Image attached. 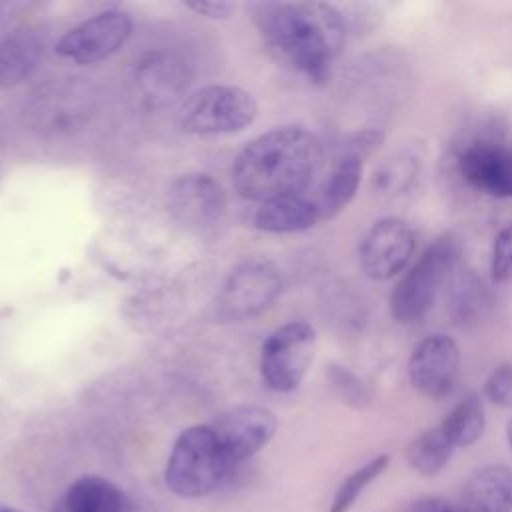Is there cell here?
<instances>
[{
	"instance_id": "23",
	"label": "cell",
	"mask_w": 512,
	"mask_h": 512,
	"mask_svg": "<svg viewBox=\"0 0 512 512\" xmlns=\"http://www.w3.org/2000/svg\"><path fill=\"white\" fill-rule=\"evenodd\" d=\"M142 84L152 98H166L182 88V74L170 62L150 60L142 66Z\"/></svg>"
},
{
	"instance_id": "18",
	"label": "cell",
	"mask_w": 512,
	"mask_h": 512,
	"mask_svg": "<svg viewBox=\"0 0 512 512\" xmlns=\"http://www.w3.org/2000/svg\"><path fill=\"white\" fill-rule=\"evenodd\" d=\"M42 58V44L32 32H14L0 42V88L28 80Z\"/></svg>"
},
{
	"instance_id": "10",
	"label": "cell",
	"mask_w": 512,
	"mask_h": 512,
	"mask_svg": "<svg viewBox=\"0 0 512 512\" xmlns=\"http://www.w3.org/2000/svg\"><path fill=\"white\" fill-rule=\"evenodd\" d=\"M276 426L274 412L254 404L228 408L210 424L230 468L260 452L272 440Z\"/></svg>"
},
{
	"instance_id": "2",
	"label": "cell",
	"mask_w": 512,
	"mask_h": 512,
	"mask_svg": "<svg viewBox=\"0 0 512 512\" xmlns=\"http://www.w3.org/2000/svg\"><path fill=\"white\" fill-rule=\"evenodd\" d=\"M324 162L316 134L300 126H280L248 142L234 160L232 180L242 198L272 200L302 194Z\"/></svg>"
},
{
	"instance_id": "20",
	"label": "cell",
	"mask_w": 512,
	"mask_h": 512,
	"mask_svg": "<svg viewBox=\"0 0 512 512\" xmlns=\"http://www.w3.org/2000/svg\"><path fill=\"white\" fill-rule=\"evenodd\" d=\"M454 452V446L444 436L440 426L428 428L418 434L406 448L408 466L420 476H436L446 468Z\"/></svg>"
},
{
	"instance_id": "16",
	"label": "cell",
	"mask_w": 512,
	"mask_h": 512,
	"mask_svg": "<svg viewBox=\"0 0 512 512\" xmlns=\"http://www.w3.org/2000/svg\"><path fill=\"white\" fill-rule=\"evenodd\" d=\"M462 512H512V470L504 464L474 470L462 490Z\"/></svg>"
},
{
	"instance_id": "3",
	"label": "cell",
	"mask_w": 512,
	"mask_h": 512,
	"mask_svg": "<svg viewBox=\"0 0 512 512\" xmlns=\"http://www.w3.org/2000/svg\"><path fill=\"white\" fill-rule=\"evenodd\" d=\"M462 258V242L448 232L438 236L396 282L390 294V314L398 324L420 322L434 306L440 290L448 286Z\"/></svg>"
},
{
	"instance_id": "30",
	"label": "cell",
	"mask_w": 512,
	"mask_h": 512,
	"mask_svg": "<svg viewBox=\"0 0 512 512\" xmlns=\"http://www.w3.org/2000/svg\"><path fill=\"white\" fill-rule=\"evenodd\" d=\"M416 512H456V510H452L448 504L440 500H428V502H420Z\"/></svg>"
},
{
	"instance_id": "29",
	"label": "cell",
	"mask_w": 512,
	"mask_h": 512,
	"mask_svg": "<svg viewBox=\"0 0 512 512\" xmlns=\"http://www.w3.org/2000/svg\"><path fill=\"white\" fill-rule=\"evenodd\" d=\"M186 6L190 10H194L200 16H206L210 20H222L228 18L234 10V6L230 2L224 0H188Z\"/></svg>"
},
{
	"instance_id": "31",
	"label": "cell",
	"mask_w": 512,
	"mask_h": 512,
	"mask_svg": "<svg viewBox=\"0 0 512 512\" xmlns=\"http://www.w3.org/2000/svg\"><path fill=\"white\" fill-rule=\"evenodd\" d=\"M506 440H508V446L512 450V420L506 424Z\"/></svg>"
},
{
	"instance_id": "17",
	"label": "cell",
	"mask_w": 512,
	"mask_h": 512,
	"mask_svg": "<svg viewBox=\"0 0 512 512\" xmlns=\"http://www.w3.org/2000/svg\"><path fill=\"white\" fill-rule=\"evenodd\" d=\"M318 220L320 218L312 198H306L304 194L264 200L254 214L256 228L270 234L302 232L312 228Z\"/></svg>"
},
{
	"instance_id": "26",
	"label": "cell",
	"mask_w": 512,
	"mask_h": 512,
	"mask_svg": "<svg viewBox=\"0 0 512 512\" xmlns=\"http://www.w3.org/2000/svg\"><path fill=\"white\" fill-rule=\"evenodd\" d=\"M484 396L502 408H512V364L496 366L484 380Z\"/></svg>"
},
{
	"instance_id": "19",
	"label": "cell",
	"mask_w": 512,
	"mask_h": 512,
	"mask_svg": "<svg viewBox=\"0 0 512 512\" xmlns=\"http://www.w3.org/2000/svg\"><path fill=\"white\" fill-rule=\"evenodd\" d=\"M454 448H466L480 440L486 428V414L478 394H466L438 424Z\"/></svg>"
},
{
	"instance_id": "25",
	"label": "cell",
	"mask_w": 512,
	"mask_h": 512,
	"mask_svg": "<svg viewBox=\"0 0 512 512\" xmlns=\"http://www.w3.org/2000/svg\"><path fill=\"white\" fill-rule=\"evenodd\" d=\"M490 274L494 282H506L512 278V222L506 224L494 238Z\"/></svg>"
},
{
	"instance_id": "21",
	"label": "cell",
	"mask_w": 512,
	"mask_h": 512,
	"mask_svg": "<svg viewBox=\"0 0 512 512\" xmlns=\"http://www.w3.org/2000/svg\"><path fill=\"white\" fill-rule=\"evenodd\" d=\"M446 290H448L450 314L456 322L474 320L486 304V290L480 278L474 274V270L462 266V262L452 272Z\"/></svg>"
},
{
	"instance_id": "5",
	"label": "cell",
	"mask_w": 512,
	"mask_h": 512,
	"mask_svg": "<svg viewBox=\"0 0 512 512\" xmlns=\"http://www.w3.org/2000/svg\"><path fill=\"white\" fill-rule=\"evenodd\" d=\"M254 96L238 86L212 84L196 90L180 108V126L190 134L216 136L244 130L256 118Z\"/></svg>"
},
{
	"instance_id": "27",
	"label": "cell",
	"mask_w": 512,
	"mask_h": 512,
	"mask_svg": "<svg viewBox=\"0 0 512 512\" xmlns=\"http://www.w3.org/2000/svg\"><path fill=\"white\" fill-rule=\"evenodd\" d=\"M404 176H414V164L412 158H398L394 162H390L386 168H382V172L378 174V182H380V190H392L398 192L402 190L410 180Z\"/></svg>"
},
{
	"instance_id": "4",
	"label": "cell",
	"mask_w": 512,
	"mask_h": 512,
	"mask_svg": "<svg viewBox=\"0 0 512 512\" xmlns=\"http://www.w3.org/2000/svg\"><path fill=\"white\" fill-rule=\"evenodd\" d=\"M230 470L214 430L196 424L176 438L166 462L164 484L180 498H202L212 494Z\"/></svg>"
},
{
	"instance_id": "14",
	"label": "cell",
	"mask_w": 512,
	"mask_h": 512,
	"mask_svg": "<svg viewBox=\"0 0 512 512\" xmlns=\"http://www.w3.org/2000/svg\"><path fill=\"white\" fill-rule=\"evenodd\" d=\"M362 170L364 158L356 152L340 148V154L334 160L328 176L322 180L316 194L312 196L320 220L334 218L350 204L362 182Z\"/></svg>"
},
{
	"instance_id": "8",
	"label": "cell",
	"mask_w": 512,
	"mask_h": 512,
	"mask_svg": "<svg viewBox=\"0 0 512 512\" xmlns=\"http://www.w3.org/2000/svg\"><path fill=\"white\" fill-rule=\"evenodd\" d=\"M414 250V228L402 218L386 216L376 220L362 236L358 246V262L370 280L384 282L406 270Z\"/></svg>"
},
{
	"instance_id": "7",
	"label": "cell",
	"mask_w": 512,
	"mask_h": 512,
	"mask_svg": "<svg viewBox=\"0 0 512 512\" xmlns=\"http://www.w3.org/2000/svg\"><path fill=\"white\" fill-rule=\"evenodd\" d=\"M282 292L278 268L262 258H250L238 264L226 278L218 296L216 312L224 320L240 322L258 316Z\"/></svg>"
},
{
	"instance_id": "28",
	"label": "cell",
	"mask_w": 512,
	"mask_h": 512,
	"mask_svg": "<svg viewBox=\"0 0 512 512\" xmlns=\"http://www.w3.org/2000/svg\"><path fill=\"white\" fill-rule=\"evenodd\" d=\"M384 138H386V134L380 128H362V130H356V132L348 134L340 148H346V150L356 152L362 158H366L382 146Z\"/></svg>"
},
{
	"instance_id": "15",
	"label": "cell",
	"mask_w": 512,
	"mask_h": 512,
	"mask_svg": "<svg viewBox=\"0 0 512 512\" xmlns=\"http://www.w3.org/2000/svg\"><path fill=\"white\" fill-rule=\"evenodd\" d=\"M52 512H130V498L112 480L86 474L64 490Z\"/></svg>"
},
{
	"instance_id": "24",
	"label": "cell",
	"mask_w": 512,
	"mask_h": 512,
	"mask_svg": "<svg viewBox=\"0 0 512 512\" xmlns=\"http://www.w3.org/2000/svg\"><path fill=\"white\" fill-rule=\"evenodd\" d=\"M330 374V384L334 386V390L338 392V396L354 408H364L370 404L372 398V390L368 386L366 380H362L358 374L350 372L344 366H330L328 370Z\"/></svg>"
},
{
	"instance_id": "13",
	"label": "cell",
	"mask_w": 512,
	"mask_h": 512,
	"mask_svg": "<svg viewBox=\"0 0 512 512\" xmlns=\"http://www.w3.org/2000/svg\"><path fill=\"white\" fill-rule=\"evenodd\" d=\"M172 212L190 226L220 222L226 206L222 186L208 174H184L170 188Z\"/></svg>"
},
{
	"instance_id": "33",
	"label": "cell",
	"mask_w": 512,
	"mask_h": 512,
	"mask_svg": "<svg viewBox=\"0 0 512 512\" xmlns=\"http://www.w3.org/2000/svg\"><path fill=\"white\" fill-rule=\"evenodd\" d=\"M508 146H510V150H512V144H508Z\"/></svg>"
},
{
	"instance_id": "1",
	"label": "cell",
	"mask_w": 512,
	"mask_h": 512,
	"mask_svg": "<svg viewBox=\"0 0 512 512\" xmlns=\"http://www.w3.org/2000/svg\"><path fill=\"white\" fill-rule=\"evenodd\" d=\"M252 14L268 54L312 80L328 76L350 34L342 10L328 2H260Z\"/></svg>"
},
{
	"instance_id": "12",
	"label": "cell",
	"mask_w": 512,
	"mask_h": 512,
	"mask_svg": "<svg viewBox=\"0 0 512 512\" xmlns=\"http://www.w3.org/2000/svg\"><path fill=\"white\" fill-rule=\"evenodd\" d=\"M462 180L478 192L494 198H512V150L508 144L480 138L462 146L456 154Z\"/></svg>"
},
{
	"instance_id": "22",
	"label": "cell",
	"mask_w": 512,
	"mask_h": 512,
	"mask_svg": "<svg viewBox=\"0 0 512 512\" xmlns=\"http://www.w3.org/2000/svg\"><path fill=\"white\" fill-rule=\"evenodd\" d=\"M390 464V456L388 454H378L374 458H370L368 462H364L362 466H358L354 472H350L340 486L336 488L328 512H348L354 502L358 500V496L380 476L386 472Z\"/></svg>"
},
{
	"instance_id": "6",
	"label": "cell",
	"mask_w": 512,
	"mask_h": 512,
	"mask_svg": "<svg viewBox=\"0 0 512 512\" xmlns=\"http://www.w3.org/2000/svg\"><path fill=\"white\" fill-rule=\"evenodd\" d=\"M316 334L308 322L296 320L276 328L260 352V374L274 392H292L304 380L314 358Z\"/></svg>"
},
{
	"instance_id": "32",
	"label": "cell",
	"mask_w": 512,
	"mask_h": 512,
	"mask_svg": "<svg viewBox=\"0 0 512 512\" xmlns=\"http://www.w3.org/2000/svg\"><path fill=\"white\" fill-rule=\"evenodd\" d=\"M0 512H22V510L12 508V506H8V504H2V502H0Z\"/></svg>"
},
{
	"instance_id": "11",
	"label": "cell",
	"mask_w": 512,
	"mask_h": 512,
	"mask_svg": "<svg viewBox=\"0 0 512 512\" xmlns=\"http://www.w3.org/2000/svg\"><path fill=\"white\" fill-rule=\"evenodd\" d=\"M458 374L460 348L448 334H430L422 338L408 358L410 384L432 400L448 396Z\"/></svg>"
},
{
	"instance_id": "9",
	"label": "cell",
	"mask_w": 512,
	"mask_h": 512,
	"mask_svg": "<svg viewBox=\"0 0 512 512\" xmlns=\"http://www.w3.org/2000/svg\"><path fill=\"white\" fill-rule=\"evenodd\" d=\"M132 32V20L126 12L104 10L72 30L56 44V52L76 64H94L116 54Z\"/></svg>"
}]
</instances>
